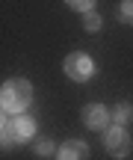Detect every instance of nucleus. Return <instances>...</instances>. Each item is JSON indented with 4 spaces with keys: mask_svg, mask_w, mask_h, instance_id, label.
<instances>
[{
    "mask_svg": "<svg viewBox=\"0 0 133 160\" xmlns=\"http://www.w3.org/2000/svg\"><path fill=\"white\" fill-rule=\"evenodd\" d=\"M80 119H83V125H86L89 131H107L112 113L104 107V104H86L83 113H80Z\"/></svg>",
    "mask_w": 133,
    "mask_h": 160,
    "instance_id": "obj_5",
    "label": "nucleus"
},
{
    "mask_svg": "<svg viewBox=\"0 0 133 160\" xmlns=\"http://www.w3.org/2000/svg\"><path fill=\"white\" fill-rule=\"evenodd\" d=\"M62 71H65V77H71L74 83H86V80L95 74V62H92V57H89V53L74 51V53H68V57H65Z\"/></svg>",
    "mask_w": 133,
    "mask_h": 160,
    "instance_id": "obj_3",
    "label": "nucleus"
},
{
    "mask_svg": "<svg viewBox=\"0 0 133 160\" xmlns=\"http://www.w3.org/2000/svg\"><path fill=\"white\" fill-rule=\"evenodd\" d=\"M36 154H53V142H36Z\"/></svg>",
    "mask_w": 133,
    "mask_h": 160,
    "instance_id": "obj_11",
    "label": "nucleus"
},
{
    "mask_svg": "<svg viewBox=\"0 0 133 160\" xmlns=\"http://www.w3.org/2000/svg\"><path fill=\"white\" fill-rule=\"evenodd\" d=\"M56 160H89V145L83 139H68L56 148Z\"/></svg>",
    "mask_w": 133,
    "mask_h": 160,
    "instance_id": "obj_6",
    "label": "nucleus"
},
{
    "mask_svg": "<svg viewBox=\"0 0 133 160\" xmlns=\"http://www.w3.org/2000/svg\"><path fill=\"white\" fill-rule=\"evenodd\" d=\"M83 27H86L89 30V33H95V30H101V15H98V12H86V18H83Z\"/></svg>",
    "mask_w": 133,
    "mask_h": 160,
    "instance_id": "obj_9",
    "label": "nucleus"
},
{
    "mask_svg": "<svg viewBox=\"0 0 133 160\" xmlns=\"http://www.w3.org/2000/svg\"><path fill=\"white\" fill-rule=\"evenodd\" d=\"M130 116H133V107H130V104H118V107L112 110V122H116V125L130 122Z\"/></svg>",
    "mask_w": 133,
    "mask_h": 160,
    "instance_id": "obj_7",
    "label": "nucleus"
},
{
    "mask_svg": "<svg viewBox=\"0 0 133 160\" xmlns=\"http://www.w3.org/2000/svg\"><path fill=\"white\" fill-rule=\"evenodd\" d=\"M118 18L124 24H133V0H121L118 3Z\"/></svg>",
    "mask_w": 133,
    "mask_h": 160,
    "instance_id": "obj_8",
    "label": "nucleus"
},
{
    "mask_svg": "<svg viewBox=\"0 0 133 160\" xmlns=\"http://www.w3.org/2000/svg\"><path fill=\"white\" fill-rule=\"evenodd\" d=\"M65 3L71 9H77V12H92L95 9V0H65Z\"/></svg>",
    "mask_w": 133,
    "mask_h": 160,
    "instance_id": "obj_10",
    "label": "nucleus"
},
{
    "mask_svg": "<svg viewBox=\"0 0 133 160\" xmlns=\"http://www.w3.org/2000/svg\"><path fill=\"white\" fill-rule=\"evenodd\" d=\"M30 101H33V86H30V80L12 77V80L3 83V89H0V107H3V113L21 116L24 110L30 107Z\"/></svg>",
    "mask_w": 133,
    "mask_h": 160,
    "instance_id": "obj_1",
    "label": "nucleus"
},
{
    "mask_svg": "<svg viewBox=\"0 0 133 160\" xmlns=\"http://www.w3.org/2000/svg\"><path fill=\"white\" fill-rule=\"evenodd\" d=\"M104 148L110 151L112 157H127L130 154V148H133V139H130V133H127V128L124 125H112V128H107V133H104Z\"/></svg>",
    "mask_w": 133,
    "mask_h": 160,
    "instance_id": "obj_4",
    "label": "nucleus"
},
{
    "mask_svg": "<svg viewBox=\"0 0 133 160\" xmlns=\"http://www.w3.org/2000/svg\"><path fill=\"white\" fill-rule=\"evenodd\" d=\"M36 137V122L30 116H9L3 119V148L15 142H27V139Z\"/></svg>",
    "mask_w": 133,
    "mask_h": 160,
    "instance_id": "obj_2",
    "label": "nucleus"
}]
</instances>
